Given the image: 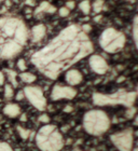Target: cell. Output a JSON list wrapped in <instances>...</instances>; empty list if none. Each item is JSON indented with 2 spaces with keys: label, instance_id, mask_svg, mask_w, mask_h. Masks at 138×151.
<instances>
[{
  "label": "cell",
  "instance_id": "obj_1",
  "mask_svg": "<svg viewBox=\"0 0 138 151\" xmlns=\"http://www.w3.org/2000/svg\"><path fill=\"white\" fill-rule=\"evenodd\" d=\"M92 52L93 44L88 34L77 25H72L34 54L32 63L47 78L56 79Z\"/></svg>",
  "mask_w": 138,
  "mask_h": 151
},
{
  "label": "cell",
  "instance_id": "obj_2",
  "mask_svg": "<svg viewBox=\"0 0 138 151\" xmlns=\"http://www.w3.org/2000/svg\"><path fill=\"white\" fill-rule=\"evenodd\" d=\"M34 142L41 151H62L66 142L55 124H43L34 136Z\"/></svg>",
  "mask_w": 138,
  "mask_h": 151
},
{
  "label": "cell",
  "instance_id": "obj_3",
  "mask_svg": "<svg viewBox=\"0 0 138 151\" xmlns=\"http://www.w3.org/2000/svg\"><path fill=\"white\" fill-rule=\"evenodd\" d=\"M111 126L109 116L101 109H92L84 113L82 127L88 135L99 137L106 134Z\"/></svg>",
  "mask_w": 138,
  "mask_h": 151
},
{
  "label": "cell",
  "instance_id": "obj_4",
  "mask_svg": "<svg viewBox=\"0 0 138 151\" xmlns=\"http://www.w3.org/2000/svg\"><path fill=\"white\" fill-rule=\"evenodd\" d=\"M136 93L134 92H118L114 94H101L96 93L93 95V103L96 106H111V105H123L125 107H132L135 103Z\"/></svg>",
  "mask_w": 138,
  "mask_h": 151
},
{
  "label": "cell",
  "instance_id": "obj_5",
  "mask_svg": "<svg viewBox=\"0 0 138 151\" xmlns=\"http://www.w3.org/2000/svg\"><path fill=\"white\" fill-rule=\"evenodd\" d=\"M99 43L107 53H116L124 47L125 37L114 29H107L101 36Z\"/></svg>",
  "mask_w": 138,
  "mask_h": 151
},
{
  "label": "cell",
  "instance_id": "obj_6",
  "mask_svg": "<svg viewBox=\"0 0 138 151\" xmlns=\"http://www.w3.org/2000/svg\"><path fill=\"white\" fill-rule=\"evenodd\" d=\"M110 142L118 151H132L135 146V136L132 129H124L110 135Z\"/></svg>",
  "mask_w": 138,
  "mask_h": 151
},
{
  "label": "cell",
  "instance_id": "obj_7",
  "mask_svg": "<svg viewBox=\"0 0 138 151\" xmlns=\"http://www.w3.org/2000/svg\"><path fill=\"white\" fill-rule=\"evenodd\" d=\"M25 97L29 101V103L34 106L36 109L40 111H44L47 108V98L44 97L43 91L39 86L28 85L24 90Z\"/></svg>",
  "mask_w": 138,
  "mask_h": 151
},
{
  "label": "cell",
  "instance_id": "obj_8",
  "mask_svg": "<svg viewBox=\"0 0 138 151\" xmlns=\"http://www.w3.org/2000/svg\"><path fill=\"white\" fill-rule=\"evenodd\" d=\"M77 95V90L73 86L63 84H55L51 92L52 101H60V99H72Z\"/></svg>",
  "mask_w": 138,
  "mask_h": 151
},
{
  "label": "cell",
  "instance_id": "obj_9",
  "mask_svg": "<svg viewBox=\"0 0 138 151\" xmlns=\"http://www.w3.org/2000/svg\"><path fill=\"white\" fill-rule=\"evenodd\" d=\"M88 63H90L92 70L95 73H98V75L106 73L108 71V68H109L106 60L104 57H101V55H92L88 60Z\"/></svg>",
  "mask_w": 138,
  "mask_h": 151
},
{
  "label": "cell",
  "instance_id": "obj_10",
  "mask_svg": "<svg viewBox=\"0 0 138 151\" xmlns=\"http://www.w3.org/2000/svg\"><path fill=\"white\" fill-rule=\"evenodd\" d=\"M65 79L70 86H75L83 81V76L78 69H69L65 75Z\"/></svg>",
  "mask_w": 138,
  "mask_h": 151
},
{
  "label": "cell",
  "instance_id": "obj_11",
  "mask_svg": "<svg viewBox=\"0 0 138 151\" xmlns=\"http://www.w3.org/2000/svg\"><path fill=\"white\" fill-rule=\"evenodd\" d=\"M3 114L10 119H15L17 116H19V114L22 113V109L19 107V104L15 103H8L4 105V107L2 109Z\"/></svg>",
  "mask_w": 138,
  "mask_h": 151
},
{
  "label": "cell",
  "instance_id": "obj_12",
  "mask_svg": "<svg viewBox=\"0 0 138 151\" xmlns=\"http://www.w3.org/2000/svg\"><path fill=\"white\" fill-rule=\"evenodd\" d=\"M19 77L21 79V81L24 82V83H27V84H32L37 80L36 75L32 73H27V71H23L22 73H19Z\"/></svg>",
  "mask_w": 138,
  "mask_h": 151
},
{
  "label": "cell",
  "instance_id": "obj_13",
  "mask_svg": "<svg viewBox=\"0 0 138 151\" xmlns=\"http://www.w3.org/2000/svg\"><path fill=\"white\" fill-rule=\"evenodd\" d=\"M15 129H16V133H17V135L23 139V140H28L29 139V136H30V133L32 131L29 129H26L24 126L22 125H16L15 126Z\"/></svg>",
  "mask_w": 138,
  "mask_h": 151
},
{
  "label": "cell",
  "instance_id": "obj_14",
  "mask_svg": "<svg viewBox=\"0 0 138 151\" xmlns=\"http://www.w3.org/2000/svg\"><path fill=\"white\" fill-rule=\"evenodd\" d=\"M6 73L8 79H9L10 84L12 85L13 88H17V85H19V83H17V76L19 75H17V73L12 69H6Z\"/></svg>",
  "mask_w": 138,
  "mask_h": 151
},
{
  "label": "cell",
  "instance_id": "obj_15",
  "mask_svg": "<svg viewBox=\"0 0 138 151\" xmlns=\"http://www.w3.org/2000/svg\"><path fill=\"white\" fill-rule=\"evenodd\" d=\"M3 95H4V98L8 99V101L12 99V97L14 96V88H13L10 83L4 84V88H3Z\"/></svg>",
  "mask_w": 138,
  "mask_h": 151
},
{
  "label": "cell",
  "instance_id": "obj_16",
  "mask_svg": "<svg viewBox=\"0 0 138 151\" xmlns=\"http://www.w3.org/2000/svg\"><path fill=\"white\" fill-rule=\"evenodd\" d=\"M133 34H134V41H135L136 47H137V50H138V14L136 15V19H135V21H134Z\"/></svg>",
  "mask_w": 138,
  "mask_h": 151
},
{
  "label": "cell",
  "instance_id": "obj_17",
  "mask_svg": "<svg viewBox=\"0 0 138 151\" xmlns=\"http://www.w3.org/2000/svg\"><path fill=\"white\" fill-rule=\"evenodd\" d=\"M137 114V109L135 107H129L127 110L125 111V118L126 119H134V116Z\"/></svg>",
  "mask_w": 138,
  "mask_h": 151
},
{
  "label": "cell",
  "instance_id": "obj_18",
  "mask_svg": "<svg viewBox=\"0 0 138 151\" xmlns=\"http://www.w3.org/2000/svg\"><path fill=\"white\" fill-rule=\"evenodd\" d=\"M38 121H39L40 123H42V124H49V123L51 122V118L47 113H42V114L39 116Z\"/></svg>",
  "mask_w": 138,
  "mask_h": 151
},
{
  "label": "cell",
  "instance_id": "obj_19",
  "mask_svg": "<svg viewBox=\"0 0 138 151\" xmlns=\"http://www.w3.org/2000/svg\"><path fill=\"white\" fill-rule=\"evenodd\" d=\"M16 66H17V68H19L21 71H25L26 69H27V65H26V60H24V58H19V60H17V63H16Z\"/></svg>",
  "mask_w": 138,
  "mask_h": 151
},
{
  "label": "cell",
  "instance_id": "obj_20",
  "mask_svg": "<svg viewBox=\"0 0 138 151\" xmlns=\"http://www.w3.org/2000/svg\"><path fill=\"white\" fill-rule=\"evenodd\" d=\"M0 151H14V150H13V148L8 142L0 140Z\"/></svg>",
  "mask_w": 138,
  "mask_h": 151
},
{
  "label": "cell",
  "instance_id": "obj_21",
  "mask_svg": "<svg viewBox=\"0 0 138 151\" xmlns=\"http://www.w3.org/2000/svg\"><path fill=\"white\" fill-rule=\"evenodd\" d=\"M24 98H25V94H24V91H23V90H19V91L15 94V99L17 101H23Z\"/></svg>",
  "mask_w": 138,
  "mask_h": 151
},
{
  "label": "cell",
  "instance_id": "obj_22",
  "mask_svg": "<svg viewBox=\"0 0 138 151\" xmlns=\"http://www.w3.org/2000/svg\"><path fill=\"white\" fill-rule=\"evenodd\" d=\"M19 121L21 122H26L27 121V114L26 113H21L19 114Z\"/></svg>",
  "mask_w": 138,
  "mask_h": 151
},
{
  "label": "cell",
  "instance_id": "obj_23",
  "mask_svg": "<svg viewBox=\"0 0 138 151\" xmlns=\"http://www.w3.org/2000/svg\"><path fill=\"white\" fill-rule=\"evenodd\" d=\"M3 83H4V76H3V73L0 71V85H2Z\"/></svg>",
  "mask_w": 138,
  "mask_h": 151
},
{
  "label": "cell",
  "instance_id": "obj_24",
  "mask_svg": "<svg viewBox=\"0 0 138 151\" xmlns=\"http://www.w3.org/2000/svg\"><path fill=\"white\" fill-rule=\"evenodd\" d=\"M72 109H73V108H72L71 106H66V108L64 109V111H65V112H70V111H72Z\"/></svg>",
  "mask_w": 138,
  "mask_h": 151
},
{
  "label": "cell",
  "instance_id": "obj_25",
  "mask_svg": "<svg viewBox=\"0 0 138 151\" xmlns=\"http://www.w3.org/2000/svg\"><path fill=\"white\" fill-rule=\"evenodd\" d=\"M134 125L138 126V114H136V116H134Z\"/></svg>",
  "mask_w": 138,
  "mask_h": 151
},
{
  "label": "cell",
  "instance_id": "obj_26",
  "mask_svg": "<svg viewBox=\"0 0 138 151\" xmlns=\"http://www.w3.org/2000/svg\"><path fill=\"white\" fill-rule=\"evenodd\" d=\"M26 3H28V4H32V6H34V1H32V0H27V1H26Z\"/></svg>",
  "mask_w": 138,
  "mask_h": 151
},
{
  "label": "cell",
  "instance_id": "obj_27",
  "mask_svg": "<svg viewBox=\"0 0 138 151\" xmlns=\"http://www.w3.org/2000/svg\"><path fill=\"white\" fill-rule=\"evenodd\" d=\"M132 151H138V147H137V146H136V147H134Z\"/></svg>",
  "mask_w": 138,
  "mask_h": 151
},
{
  "label": "cell",
  "instance_id": "obj_28",
  "mask_svg": "<svg viewBox=\"0 0 138 151\" xmlns=\"http://www.w3.org/2000/svg\"><path fill=\"white\" fill-rule=\"evenodd\" d=\"M6 6H10V4H11V2H10L9 0H6Z\"/></svg>",
  "mask_w": 138,
  "mask_h": 151
},
{
  "label": "cell",
  "instance_id": "obj_29",
  "mask_svg": "<svg viewBox=\"0 0 138 151\" xmlns=\"http://www.w3.org/2000/svg\"><path fill=\"white\" fill-rule=\"evenodd\" d=\"M72 151H83V150H81V149H79V148H75V149H73Z\"/></svg>",
  "mask_w": 138,
  "mask_h": 151
},
{
  "label": "cell",
  "instance_id": "obj_30",
  "mask_svg": "<svg viewBox=\"0 0 138 151\" xmlns=\"http://www.w3.org/2000/svg\"><path fill=\"white\" fill-rule=\"evenodd\" d=\"M136 95L138 96V85H137V91H136Z\"/></svg>",
  "mask_w": 138,
  "mask_h": 151
},
{
  "label": "cell",
  "instance_id": "obj_31",
  "mask_svg": "<svg viewBox=\"0 0 138 151\" xmlns=\"http://www.w3.org/2000/svg\"><path fill=\"white\" fill-rule=\"evenodd\" d=\"M136 146L138 147V139H137V142H136Z\"/></svg>",
  "mask_w": 138,
  "mask_h": 151
},
{
  "label": "cell",
  "instance_id": "obj_32",
  "mask_svg": "<svg viewBox=\"0 0 138 151\" xmlns=\"http://www.w3.org/2000/svg\"><path fill=\"white\" fill-rule=\"evenodd\" d=\"M0 1H2V0H0Z\"/></svg>",
  "mask_w": 138,
  "mask_h": 151
}]
</instances>
